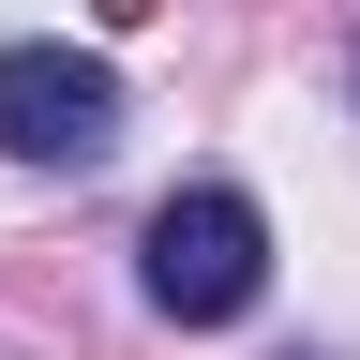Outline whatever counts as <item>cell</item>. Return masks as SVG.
Segmentation results:
<instances>
[{
	"mask_svg": "<svg viewBox=\"0 0 360 360\" xmlns=\"http://www.w3.org/2000/svg\"><path fill=\"white\" fill-rule=\"evenodd\" d=\"M135 285H150V315H180V330H225V315H255L270 285V225L240 180H195V195L150 210V240H135Z\"/></svg>",
	"mask_w": 360,
	"mask_h": 360,
	"instance_id": "6da1fadb",
	"label": "cell"
},
{
	"mask_svg": "<svg viewBox=\"0 0 360 360\" xmlns=\"http://www.w3.org/2000/svg\"><path fill=\"white\" fill-rule=\"evenodd\" d=\"M0 150L15 165H105L120 150V75L90 45H0Z\"/></svg>",
	"mask_w": 360,
	"mask_h": 360,
	"instance_id": "7a4b0ae2",
	"label": "cell"
}]
</instances>
